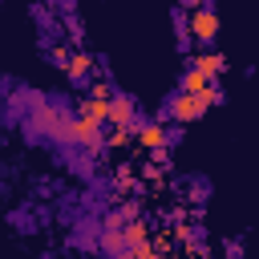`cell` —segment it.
Returning a JSON list of instances; mask_svg holds the SVG:
<instances>
[{
    "mask_svg": "<svg viewBox=\"0 0 259 259\" xmlns=\"http://www.w3.org/2000/svg\"><path fill=\"white\" fill-rule=\"evenodd\" d=\"M186 36H194L198 45H214V36H219V16H214V8H190V16H186Z\"/></svg>",
    "mask_w": 259,
    "mask_h": 259,
    "instance_id": "4",
    "label": "cell"
},
{
    "mask_svg": "<svg viewBox=\"0 0 259 259\" xmlns=\"http://www.w3.org/2000/svg\"><path fill=\"white\" fill-rule=\"evenodd\" d=\"M190 65H194V69H202V73H206V77H214V81H219V73H227V57H223V53H214V49H210V53H194V57H190Z\"/></svg>",
    "mask_w": 259,
    "mask_h": 259,
    "instance_id": "8",
    "label": "cell"
},
{
    "mask_svg": "<svg viewBox=\"0 0 259 259\" xmlns=\"http://www.w3.org/2000/svg\"><path fill=\"white\" fill-rule=\"evenodd\" d=\"M210 85H219L214 77H206L202 69H194L190 61H186V69H182V85H178V93H206Z\"/></svg>",
    "mask_w": 259,
    "mask_h": 259,
    "instance_id": "7",
    "label": "cell"
},
{
    "mask_svg": "<svg viewBox=\"0 0 259 259\" xmlns=\"http://www.w3.org/2000/svg\"><path fill=\"white\" fill-rule=\"evenodd\" d=\"M65 117H69V113H65L61 105L36 97V101H32V113H28V125H32L36 134H45V138H61V134H65Z\"/></svg>",
    "mask_w": 259,
    "mask_h": 259,
    "instance_id": "3",
    "label": "cell"
},
{
    "mask_svg": "<svg viewBox=\"0 0 259 259\" xmlns=\"http://www.w3.org/2000/svg\"><path fill=\"white\" fill-rule=\"evenodd\" d=\"M134 142H138L142 150H150V154H162V150L170 146V130H166L162 121H142V125L134 130Z\"/></svg>",
    "mask_w": 259,
    "mask_h": 259,
    "instance_id": "5",
    "label": "cell"
},
{
    "mask_svg": "<svg viewBox=\"0 0 259 259\" xmlns=\"http://www.w3.org/2000/svg\"><path fill=\"white\" fill-rule=\"evenodd\" d=\"M227 97H223V85H210L206 93H174L170 101H166V109H158V121L166 117V121H174V125H190V121H198L210 105H223Z\"/></svg>",
    "mask_w": 259,
    "mask_h": 259,
    "instance_id": "1",
    "label": "cell"
},
{
    "mask_svg": "<svg viewBox=\"0 0 259 259\" xmlns=\"http://www.w3.org/2000/svg\"><path fill=\"white\" fill-rule=\"evenodd\" d=\"M61 142H65V146H77V150L97 154V150L105 146V125H97V121H89V117L73 113V117H65V134H61Z\"/></svg>",
    "mask_w": 259,
    "mask_h": 259,
    "instance_id": "2",
    "label": "cell"
},
{
    "mask_svg": "<svg viewBox=\"0 0 259 259\" xmlns=\"http://www.w3.org/2000/svg\"><path fill=\"white\" fill-rule=\"evenodd\" d=\"M65 77H69L73 85H89V81L97 77L93 57H89V53H73V57H69V65H65Z\"/></svg>",
    "mask_w": 259,
    "mask_h": 259,
    "instance_id": "6",
    "label": "cell"
}]
</instances>
